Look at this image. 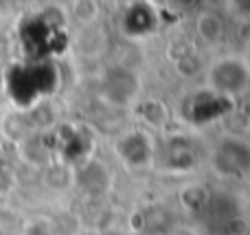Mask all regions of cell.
Instances as JSON below:
<instances>
[{"mask_svg": "<svg viewBox=\"0 0 250 235\" xmlns=\"http://www.w3.org/2000/svg\"><path fill=\"white\" fill-rule=\"evenodd\" d=\"M250 84V66L237 57H224L208 70V86L217 95L235 97L242 95Z\"/></svg>", "mask_w": 250, "mask_h": 235, "instance_id": "1", "label": "cell"}, {"mask_svg": "<svg viewBox=\"0 0 250 235\" xmlns=\"http://www.w3.org/2000/svg\"><path fill=\"white\" fill-rule=\"evenodd\" d=\"M215 167L226 176H242L250 171V145L237 139H224L215 148Z\"/></svg>", "mask_w": 250, "mask_h": 235, "instance_id": "2", "label": "cell"}, {"mask_svg": "<svg viewBox=\"0 0 250 235\" xmlns=\"http://www.w3.org/2000/svg\"><path fill=\"white\" fill-rule=\"evenodd\" d=\"M195 29H198L200 38L204 42H217L222 38L224 24H222V18L215 11H202L195 20Z\"/></svg>", "mask_w": 250, "mask_h": 235, "instance_id": "3", "label": "cell"}]
</instances>
